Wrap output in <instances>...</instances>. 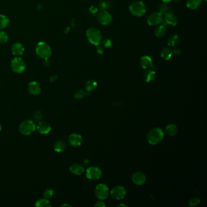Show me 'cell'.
Segmentation results:
<instances>
[{
  "label": "cell",
  "instance_id": "1",
  "mask_svg": "<svg viewBox=\"0 0 207 207\" xmlns=\"http://www.w3.org/2000/svg\"><path fill=\"white\" fill-rule=\"evenodd\" d=\"M35 51L37 55L44 60L49 59L52 55L51 47L44 42H40L37 44Z\"/></svg>",
  "mask_w": 207,
  "mask_h": 207
},
{
  "label": "cell",
  "instance_id": "2",
  "mask_svg": "<svg viewBox=\"0 0 207 207\" xmlns=\"http://www.w3.org/2000/svg\"><path fill=\"white\" fill-rule=\"evenodd\" d=\"M86 36L89 42L94 46H98L101 42V33L99 30L95 27L89 28L86 31Z\"/></svg>",
  "mask_w": 207,
  "mask_h": 207
},
{
  "label": "cell",
  "instance_id": "3",
  "mask_svg": "<svg viewBox=\"0 0 207 207\" xmlns=\"http://www.w3.org/2000/svg\"><path fill=\"white\" fill-rule=\"evenodd\" d=\"M164 137V132L160 128H154L150 131L147 136V139L150 144L155 145L161 142Z\"/></svg>",
  "mask_w": 207,
  "mask_h": 207
},
{
  "label": "cell",
  "instance_id": "4",
  "mask_svg": "<svg viewBox=\"0 0 207 207\" xmlns=\"http://www.w3.org/2000/svg\"><path fill=\"white\" fill-rule=\"evenodd\" d=\"M129 10L132 15L140 17L146 13V6L142 1H136L130 4Z\"/></svg>",
  "mask_w": 207,
  "mask_h": 207
},
{
  "label": "cell",
  "instance_id": "5",
  "mask_svg": "<svg viewBox=\"0 0 207 207\" xmlns=\"http://www.w3.org/2000/svg\"><path fill=\"white\" fill-rule=\"evenodd\" d=\"M36 126L33 120H24L22 121L19 126V131L22 135L28 136L32 134Z\"/></svg>",
  "mask_w": 207,
  "mask_h": 207
},
{
  "label": "cell",
  "instance_id": "6",
  "mask_svg": "<svg viewBox=\"0 0 207 207\" xmlns=\"http://www.w3.org/2000/svg\"><path fill=\"white\" fill-rule=\"evenodd\" d=\"M11 67L13 72L22 74L26 70V65L22 58L20 57H16L11 61Z\"/></svg>",
  "mask_w": 207,
  "mask_h": 207
},
{
  "label": "cell",
  "instance_id": "7",
  "mask_svg": "<svg viewBox=\"0 0 207 207\" xmlns=\"http://www.w3.org/2000/svg\"><path fill=\"white\" fill-rule=\"evenodd\" d=\"M164 22V17L159 12H153L148 17L147 22L151 26H156L161 24Z\"/></svg>",
  "mask_w": 207,
  "mask_h": 207
},
{
  "label": "cell",
  "instance_id": "8",
  "mask_svg": "<svg viewBox=\"0 0 207 207\" xmlns=\"http://www.w3.org/2000/svg\"><path fill=\"white\" fill-rule=\"evenodd\" d=\"M97 20L103 26H108L112 22V17L108 11H101L98 13Z\"/></svg>",
  "mask_w": 207,
  "mask_h": 207
},
{
  "label": "cell",
  "instance_id": "9",
  "mask_svg": "<svg viewBox=\"0 0 207 207\" xmlns=\"http://www.w3.org/2000/svg\"><path fill=\"white\" fill-rule=\"evenodd\" d=\"M95 194L96 197L100 200L106 199L109 195L108 187L105 184H99L96 188Z\"/></svg>",
  "mask_w": 207,
  "mask_h": 207
},
{
  "label": "cell",
  "instance_id": "10",
  "mask_svg": "<svg viewBox=\"0 0 207 207\" xmlns=\"http://www.w3.org/2000/svg\"><path fill=\"white\" fill-rule=\"evenodd\" d=\"M102 175L101 170L97 166H91L86 170V175L88 179L92 180H96L99 179Z\"/></svg>",
  "mask_w": 207,
  "mask_h": 207
},
{
  "label": "cell",
  "instance_id": "11",
  "mask_svg": "<svg viewBox=\"0 0 207 207\" xmlns=\"http://www.w3.org/2000/svg\"><path fill=\"white\" fill-rule=\"evenodd\" d=\"M111 195L114 199L117 200L123 199L126 194V191L121 186H116L111 191Z\"/></svg>",
  "mask_w": 207,
  "mask_h": 207
},
{
  "label": "cell",
  "instance_id": "12",
  "mask_svg": "<svg viewBox=\"0 0 207 207\" xmlns=\"http://www.w3.org/2000/svg\"><path fill=\"white\" fill-rule=\"evenodd\" d=\"M132 180L134 184L137 185H142L146 181V176L142 172L137 171L132 175Z\"/></svg>",
  "mask_w": 207,
  "mask_h": 207
},
{
  "label": "cell",
  "instance_id": "13",
  "mask_svg": "<svg viewBox=\"0 0 207 207\" xmlns=\"http://www.w3.org/2000/svg\"><path fill=\"white\" fill-rule=\"evenodd\" d=\"M68 141L71 145L73 146H78L82 144L83 138L80 134L74 133L69 136Z\"/></svg>",
  "mask_w": 207,
  "mask_h": 207
},
{
  "label": "cell",
  "instance_id": "14",
  "mask_svg": "<svg viewBox=\"0 0 207 207\" xmlns=\"http://www.w3.org/2000/svg\"><path fill=\"white\" fill-rule=\"evenodd\" d=\"M164 23L165 24H168L170 26H175L178 22V19L176 15L171 12H168L165 15V18H164Z\"/></svg>",
  "mask_w": 207,
  "mask_h": 207
},
{
  "label": "cell",
  "instance_id": "15",
  "mask_svg": "<svg viewBox=\"0 0 207 207\" xmlns=\"http://www.w3.org/2000/svg\"><path fill=\"white\" fill-rule=\"evenodd\" d=\"M38 131L42 134H47L51 130V126L47 121H40L37 126Z\"/></svg>",
  "mask_w": 207,
  "mask_h": 207
},
{
  "label": "cell",
  "instance_id": "16",
  "mask_svg": "<svg viewBox=\"0 0 207 207\" xmlns=\"http://www.w3.org/2000/svg\"><path fill=\"white\" fill-rule=\"evenodd\" d=\"M24 47L20 43L17 42L13 44L11 46V52L15 57H20L23 54L24 52Z\"/></svg>",
  "mask_w": 207,
  "mask_h": 207
},
{
  "label": "cell",
  "instance_id": "17",
  "mask_svg": "<svg viewBox=\"0 0 207 207\" xmlns=\"http://www.w3.org/2000/svg\"><path fill=\"white\" fill-rule=\"evenodd\" d=\"M140 65L144 69H148L154 67L152 58L148 55H145L141 57L140 60Z\"/></svg>",
  "mask_w": 207,
  "mask_h": 207
},
{
  "label": "cell",
  "instance_id": "18",
  "mask_svg": "<svg viewBox=\"0 0 207 207\" xmlns=\"http://www.w3.org/2000/svg\"><path fill=\"white\" fill-rule=\"evenodd\" d=\"M27 89L29 92L33 96H38L41 92V87L40 85L35 81H31L29 83Z\"/></svg>",
  "mask_w": 207,
  "mask_h": 207
},
{
  "label": "cell",
  "instance_id": "19",
  "mask_svg": "<svg viewBox=\"0 0 207 207\" xmlns=\"http://www.w3.org/2000/svg\"><path fill=\"white\" fill-rule=\"evenodd\" d=\"M69 170L72 173L76 175H82L85 171L83 166L78 164H72L69 167Z\"/></svg>",
  "mask_w": 207,
  "mask_h": 207
},
{
  "label": "cell",
  "instance_id": "20",
  "mask_svg": "<svg viewBox=\"0 0 207 207\" xmlns=\"http://www.w3.org/2000/svg\"><path fill=\"white\" fill-rule=\"evenodd\" d=\"M166 33V25L165 24H162V25H159L157 27L155 28L154 31V35L159 38H162L165 35Z\"/></svg>",
  "mask_w": 207,
  "mask_h": 207
},
{
  "label": "cell",
  "instance_id": "21",
  "mask_svg": "<svg viewBox=\"0 0 207 207\" xmlns=\"http://www.w3.org/2000/svg\"><path fill=\"white\" fill-rule=\"evenodd\" d=\"M202 0H187L186 4L188 8L192 10H195L200 7V6L202 4Z\"/></svg>",
  "mask_w": 207,
  "mask_h": 207
},
{
  "label": "cell",
  "instance_id": "22",
  "mask_svg": "<svg viewBox=\"0 0 207 207\" xmlns=\"http://www.w3.org/2000/svg\"><path fill=\"white\" fill-rule=\"evenodd\" d=\"M66 148V143L63 140H59L55 143L54 150L57 153H62L65 151Z\"/></svg>",
  "mask_w": 207,
  "mask_h": 207
},
{
  "label": "cell",
  "instance_id": "23",
  "mask_svg": "<svg viewBox=\"0 0 207 207\" xmlns=\"http://www.w3.org/2000/svg\"><path fill=\"white\" fill-rule=\"evenodd\" d=\"M161 57L165 60H170L173 56L172 51L168 47H165L162 49L160 52Z\"/></svg>",
  "mask_w": 207,
  "mask_h": 207
},
{
  "label": "cell",
  "instance_id": "24",
  "mask_svg": "<svg viewBox=\"0 0 207 207\" xmlns=\"http://www.w3.org/2000/svg\"><path fill=\"white\" fill-rule=\"evenodd\" d=\"M155 78V72L152 70H148L144 74V79L147 83L153 81Z\"/></svg>",
  "mask_w": 207,
  "mask_h": 207
},
{
  "label": "cell",
  "instance_id": "25",
  "mask_svg": "<svg viewBox=\"0 0 207 207\" xmlns=\"http://www.w3.org/2000/svg\"><path fill=\"white\" fill-rule=\"evenodd\" d=\"M180 42V38L177 35H171L168 40V44L169 46L171 47H175L177 46Z\"/></svg>",
  "mask_w": 207,
  "mask_h": 207
},
{
  "label": "cell",
  "instance_id": "26",
  "mask_svg": "<svg viewBox=\"0 0 207 207\" xmlns=\"http://www.w3.org/2000/svg\"><path fill=\"white\" fill-rule=\"evenodd\" d=\"M10 22L9 18L2 14H0V29H3L8 26Z\"/></svg>",
  "mask_w": 207,
  "mask_h": 207
},
{
  "label": "cell",
  "instance_id": "27",
  "mask_svg": "<svg viewBox=\"0 0 207 207\" xmlns=\"http://www.w3.org/2000/svg\"><path fill=\"white\" fill-rule=\"evenodd\" d=\"M35 206L38 207H51L52 205L48 199L44 197L37 200L35 204Z\"/></svg>",
  "mask_w": 207,
  "mask_h": 207
},
{
  "label": "cell",
  "instance_id": "28",
  "mask_svg": "<svg viewBox=\"0 0 207 207\" xmlns=\"http://www.w3.org/2000/svg\"><path fill=\"white\" fill-rule=\"evenodd\" d=\"M165 131L168 135L170 136H173L177 132V128L176 125H175L174 124H170L166 127Z\"/></svg>",
  "mask_w": 207,
  "mask_h": 207
},
{
  "label": "cell",
  "instance_id": "29",
  "mask_svg": "<svg viewBox=\"0 0 207 207\" xmlns=\"http://www.w3.org/2000/svg\"><path fill=\"white\" fill-rule=\"evenodd\" d=\"M97 87V81L93 80L87 81L85 86V88L88 92H91L94 91L95 89H96Z\"/></svg>",
  "mask_w": 207,
  "mask_h": 207
},
{
  "label": "cell",
  "instance_id": "30",
  "mask_svg": "<svg viewBox=\"0 0 207 207\" xmlns=\"http://www.w3.org/2000/svg\"><path fill=\"white\" fill-rule=\"evenodd\" d=\"M43 113L40 111H36L32 115V119L33 121H40L43 119Z\"/></svg>",
  "mask_w": 207,
  "mask_h": 207
},
{
  "label": "cell",
  "instance_id": "31",
  "mask_svg": "<svg viewBox=\"0 0 207 207\" xmlns=\"http://www.w3.org/2000/svg\"><path fill=\"white\" fill-rule=\"evenodd\" d=\"M98 5L101 11H106L110 7L109 1L107 0H101V1H100Z\"/></svg>",
  "mask_w": 207,
  "mask_h": 207
},
{
  "label": "cell",
  "instance_id": "32",
  "mask_svg": "<svg viewBox=\"0 0 207 207\" xmlns=\"http://www.w3.org/2000/svg\"><path fill=\"white\" fill-rule=\"evenodd\" d=\"M158 9H159V12L162 13V15H164V14L165 15L166 13H167L170 12V8L167 4H166L165 3H164V4H162L159 6Z\"/></svg>",
  "mask_w": 207,
  "mask_h": 207
},
{
  "label": "cell",
  "instance_id": "33",
  "mask_svg": "<svg viewBox=\"0 0 207 207\" xmlns=\"http://www.w3.org/2000/svg\"><path fill=\"white\" fill-rule=\"evenodd\" d=\"M9 40L8 34L4 31H0V44L6 43Z\"/></svg>",
  "mask_w": 207,
  "mask_h": 207
},
{
  "label": "cell",
  "instance_id": "34",
  "mask_svg": "<svg viewBox=\"0 0 207 207\" xmlns=\"http://www.w3.org/2000/svg\"><path fill=\"white\" fill-rule=\"evenodd\" d=\"M54 190L52 188H47L46 189L44 192V197L46 199H50L52 198L54 195Z\"/></svg>",
  "mask_w": 207,
  "mask_h": 207
},
{
  "label": "cell",
  "instance_id": "35",
  "mask_svg": "<svg viewBox=\"0 0 207 207\" xmlns=\"http://www.w3.org/2000/svg\"><path fill=\"white\" fill-rule=\"evenodd\" d=\"M85 95H86V92L83 90H78L76 92L74 97L76 99L80 100V99H82L83 98Z\"/></svg>",
  "mask_w": 207,
  "mask_h": 207
},
{
  "label": "cell",
  "instance_id": "36",
  "mask_svg": "<svg viewBox=\"0 0 207 207\" xmlns=\"http://www.w3.org/2000/svg\"><path fill=\"white\" fill-rule=\"evenodd\" d=\"M200 202V200L198 198H192L189 201V205L191 207H195L197 205H199Z\"/></svg>",
  "mask_w": 207,
  "mask_h": 207
},
{
  "label": "cell",
  "instance_id": "37",
  "mask_svg": "<svg viewBox=\"0 0 207 207\" xmlns=\"http://www.w3.org/2000/svg\"><path fill=\"white\" fill-rule=\"evenodd\" d=\"M102 44H103V46L106 47V48H109L112 46V41L109 39V38H106L105 40H103L102 42Z\"/></svg>",
  "mask_w": 207,
  "mask_h": 207
},
{
  "label": "cell",
  "instance_id": "38",
  "mask_svg": "<svg viewBox=\"0 0 207 207\" xmlns=\"http://www.w3.org/2000/svg\"><path fill=\"white\" fill-rule=\"evenodd\" d=\"M89 12L90 14L94 15L96 14L98 12V9L96 7H95L94 6H91L89 8Z\"/></svg>",
  "mask_w": 207,
  "mask_h": 207
},
{
  "label": "cell",
  "instance_id": "39",
  "mask_svg": "<svg viewBox=\"0 0 207 207\" xmlns=\"http://www.w3.org/2000/svg\"><path fill=\"white\" fill-rule=\"evenodd\" d=\"M105 52V49H104V47L98 45V46H97V52L98 53V54L102 55Z\"/></svg>",
  "mask_w": 207,
  "mask_h": 207
},
{
  "label": "cell",
  "instance_id": "40",
  "mask_svg": "<svg viewBox=\"0 0 207 207\" xmlns=\"http://www.w3.org/2000/svg\"><path fill=\"white\" fill-rule=\"evenodd\" d=\"M181 51L179 49H175L173 51H172V54L173 55L175 56H179V55L180 54Z\"/></svg>",
  "mask_w": 207,
  "mask_h": 207
},
{
  "label": "cell",
  "instance_id": "41",
  "mask_svg": "<svg viewBox=\"0 0 207 207\" xmlns=\"http://www.w3.org/2000/svg\"><path fill=\"white\" fill-rule=\"evenodd\" d=\"M96 207H106V204H104L103 202L101 201H98L96 204H95Z\"/></svg>",
  "mask_w": 207,
  "mask_h": 207
},
{
  "label": "cell",
  "instance_id": "42",
  "mask_svg": "<svg viewBox=\"0 0 207 207\" xmlns=\"http://www.w3.org/2000/svg\"><path fill=\"white\" fill-rule=\"evenodd\" d=\"M57 77L56 76H53L51 78V79H50V80H51V82L55 81L57 80Z\"/></svg>",
  "mask_w": 207,
  "mask_h": 207
},
{
  "label": "cell",
  "instance_id": "43",
  "mask_svg": "<svg viewBox=\"0 0 207 207\" xmlns=\"http://www.w3.org/2000/svg\"><path fill=\"white\" fill-rule=\"evenodd\" d=\"M164 3H168V2H170L171 1H172L173 0H162Z\"/></svg>",
  "mask_w": 207,
  "mask_h": 207
},
{
  "label": "cell",
  "instance_id": "44",
  "mask_svg": "<svg viewBox=\"0 0 207 207\" xmlns=\"http://www.w3.org/2000/svg\"><path fill=\"white\" fill-rule=\"evenodd\" d=\"M61 207H71V205H69V204H63V205H62Z\"/></svg>",
  "mask_w": 207,
  "mask_h": 207
},
{
  "label": "cell",
  "instance_id": "45",
  "mask_svg": "<svg viewBox=\"0 0 207 207\" xmlns=\"http://www.w3.org/2000/svg\"><path fill=\"white\" fill-rule=\"evenodd\" d=\"M117 207H127V205H126L125 204H120Z\"/></svg>",
  "mask_w": 207,
  "mask_h": 207
},
{
  "label": "cell",
  "instance_id": "46",
  "mask_svg": "<svg viewBox=\"0 0 207 207\" xmlns=\"http://www.w3.org/2000/svg\"><path fill=\"white\" fill-rule=\"evenodd\" d=\"M1 131V124H0V132Z\"/></svg>",
  "mask_w": 207,
  "mask_h": 207
},
{
  "label": "cell",
  "instance_id": "47",
  "mask_svg": "<svg viewBox=\"0 0 207 207\" xmlns=\"http://www.w3.org/2000/svg\"><path fill=\"white\" fill-rule=\"evenodd\" d=\"M204 1H207V0H204Z\"/></svg>",
  "mask_w": 207,
  "mask_h": 207
}]
</instances>
